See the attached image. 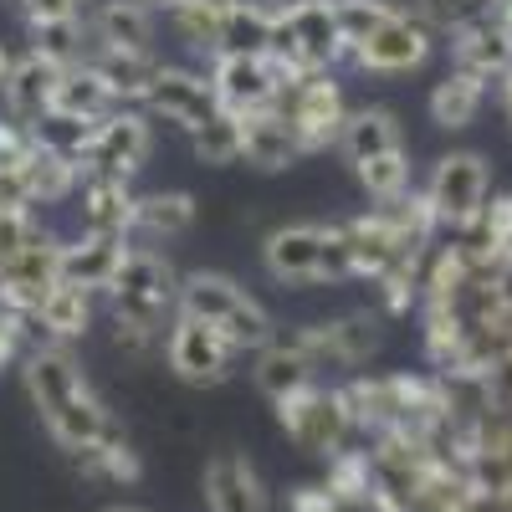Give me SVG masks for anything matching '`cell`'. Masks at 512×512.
I'll list each match as a JSON object with an SVG mask.
<instances>
[{
	"label": "cell",
	"mask_w": 512,
	"mask_h": 512,
	"mask_svg": "<svg viewBox=\"0 0 512 512\" xmlns=\"http://www.w3.org/2000/svg\"><path fill=\"white\" fill-rule=\"evenodd\" d=\"M108 303H113V328H118V349L144 354L149 338L164 328V313L180 303V277L149 246H128L123 267L108 282Z\"/></svg>",
	"instance_id": "6da1fadb"
},
{
	"label": "cell",
	"mask_w": 512,
	"mask_h": 512,
	"mask_svg": "<svg viewBox=\"0 0 512 512\" xmlns=\"http://www.w3.org/2000/svg\"><path fill=\"white\" fill-rule=\"evenodd\" d=\"M180 313H190V318H200V323H210V328H221L236 349H267L272 338H277L267 308L256 303L241 282H231V277H221V272H195V277H185V282H180Z\"/></svg>",
	"instance_id": "7a4b0ae2"
},
{
	"label": "cell",
	"mask_w": 512,
	"mask_h": 512,
	"mask_svg": "<svg viewBox=\"0 0 512 512\" xmlns=\"http://www.w3.org/2000/svg\"><path fill=\"white\" fill-rule=\"evenodd\" d=\"M282 113V123L292 128V139L308 149H323V144H338V134H344V93L333 88V77L328 67H308V72H287L282 82V93L272 103Z\"/></svg>",
	"instance_id": "3957f363"
},
{
	"label": "cell",
	"mask_w": 512,
	"mask_h": 512,
	"mask_svg": "<svg viewBox=\"0 0 512 512\" xmlns=\"http://www.w3.org/2000/svg\"><path fill=\"white\" fill-rule=\"evenodd\" d=\"M487 190H492V175H487V164L482 154L472 149H456L436 164V175L431 185H425V205H431V216L436 226H472L482 210H487Z\"/></svg>",
	"instance_id": "277c9868"
},
{
	"label": "cell",
	"mask_w": 512,
	"mask_h": 512,
	"mask_svg": "<svg viewBox=\"0 0 512 512\" xmlns=\"http://www.w3.org/2000/svg\"><path fill=\"white\" fill-rule=\"evenodd\" d=\"M277 415L287 425V436L303 451H313V456H338L344 451L349 425H354V415L344 405V390H318V384L277 400Z\"/></svg>",
	"instance_id": "5b68a950"
},
{
	"label": "cell",
	"mask_w": 512,
	"mask_h": 512,
	"mask_svg": "<svg viewBox=\"0 0 512 512\" xmlns=\"http://www.w3.org/2000/svg\"><path fill=\"white\" fill-rule=\"evenodd\" d=\"M57 282H62V241L47 236V231H36V241L0 267V308L36 318V308L47 303V292Z\"/></svg>",
	"instance_id": "8992f818"
},
{
	"label": "cell",
	"mask_w": 512,
	"mask_h": 512,
	"mask_svg": "<svg viewBox=\"0 0 512 512\" xmlns=\"http://www.w3.org/2000/svg\"><path fill=\"white\" fill-rule=\"evenodd\" d=\"M236 344L221 333V328H210L190 313L175 318V328H169V369H175L185 384H221L236 364Z\"/></svg>",
	"instance_id": "52a82bcc"
},
{
	"label": "cell",
	"mask_w": 512,
	"mask_h": 512,
	"mask_svg": "<svg viewBox=\"0 0 512 512\" xmlns=\"http://www.w3.org/2000/svg\"><path fill=\"white\" fill-rule=\"evenodd\" d=\"M431 26H425L420 16H405V11H395L390 21H384L364 47L349 57L354 67H364V72H379V77H395V72H415L425 57H431Z\"/></svg>",
	"instance_id": "ba28073f"
},
{
	"label": "cell",
	"mask_w": 512,
	"mask_h": 512,
	"mask_svg": "<svg viewBox=\"0 0 512 512\" xmlns=\"http://www.w3.org/2000/svg\"><path fill=\"white\" fill-rule=\"evenodd\" d=\"M144 108L154 118H164V123L185 128V134H195L210 113H221V98H216V88H210V77L185 72V67H159V77L144 93Z\"/></svg>",
	"instance_id": "9c48e42d"
},
{
	"label": "cell",
	"mask_w": 512,
	"mask_h": 512,
	"mask_svg": "<svg viewBox=\"0 0 512 512\" xmlns=\"http://www.w3.org/2000/svg\"><path fill=\"white\" fill-rule=\"evenodd\" d=\"M287 72L272 57H216V72H210V88H216L221 108L231 113H262L277 103Z\"/></svg>",
	"instance_id": "30bf717a"
},
{
	"label": "cell",
	"mask_w": 512,
	"mask_h": 512,
	"mask_svg": "<svg viewBox=\"0 0 512 512\" xmlns=\"http://www.w3.org/2000/svg\"><path fill=\"white\" fill-rule=\"evenodd\" d=\"M154 139H149V123L139 113H123L113 108L103 123H98V134H93V149H88V164L82 169H93V175H118V180H134L144 159H149Z\"/></svg>",
	"instance_id": "8fae6325"
},
{
	"label": "cell",
	"mask_w": 512,
	"mask_h": 512,
	"mask_svg": "<svg viewBox=\"0 0 512 512\" xmlns=\"http://www.w3.org/2000/svg\"><path fill=\"white\" fill-rule=\"evenodd\" d=\"M41 420H47V431L57 436V446H62L67 456H72V451H82V446H108V441H123V431L113 425L108 405L93 395V384L72 390L57 410H47Z\"/></svg>",
	"instance_id": "7c38bea8"
},
{
	"label": "cell",
	"mask_w": 512,
	"mask_h": 512,
	"mask_svg": "<svg viewBox=\"0 0 512 512\" xmlns=\"http://www.w3.org/2000/svg\"><path fill=\"white\" fill-rule=\"evenodd\" d=\"M134 185L118 180V175H93L82 169L77 180V221L82 231H98V236H128L134 231Z\"/></svg>",
	"instance_id": "4fadbf2b"
},
{
	"label": "cell",
	"mask_w": 512,
	"mask_h": 512,
	"mask_svg": "<svg viewBox=\"0 0 512 512\" xmlns=\"http://www.w3.org/2000/svg\"><path fill=\"white\" fill-rule=\"evenodd\" d=\"M57 82H62V67L41 52H26L11 62L6 82H0V98H6V113L21 118V123H36L41 113H52V98H57Z\"/></svg>",
	"instance_id": "5bb4252c"
},
{
	"label": "cell",
	"mask_w": 512,
	"mask_h": 512,
	"mask_svg": "<svg viewBox=\"0 0 512 512\" xmlns=\"http://www.w3.org/2000/svg\"><path fill=\"white\" fill-rule=\"evenodd\" d=\"M128 256V236H98L82 231L77 241H62V282L88 287V292H108L113 272Z\"/></svg>",
	"instance_id": "9a60e30c"
},
{
	"label": "cell",
	"mask_w": 512,
	"mask_h": 512,
	"mask_svg": "<svg viewBox=\"0 0 512 512\" xmlns=\"http://www.w3.org/2000/svg\"><path fill=\"white\" fill-rule=\"evenodd\" d=\"M205 507L210 512H267V487L246 456H216L205 466Z\"/></svg>",
	"instance_id": "2e32d148"
},
{
	"label": "cell",
	"mask_w": 512,
	"mask_h": 512,
	"mask_svg": "<svg viewBox=\"0 0 512 512\" xmlns=\"http://www.w3.org/2000/svg\"><path fill=\"white\" fill-rule=\"evenodd\" d=\"M456 67L482 77V82L512 72V36L497 26L492 11L477 16V21H466V26H456Z\"/></svg>",
	"instance_id": "e0dca14e"
},
{
	"label": "cell",
	"mask_w": 512,
	"mask_h": 512,
	"mask_svg": "<svg viewBox=\"0 0 512 512\" xmlns=\"http://www.w3.org/2000/svg\"><path fill=\"white\" fill-rule=\"evenodd\" d=\"M323 226H282L267 236V272L277 282H318Z\"/></svg>",
	"instance_id": "ac0fdd59"
},
{
	"label": "cell",
	"mask_w": 512,
	"mask_h": 512,
	"mask_svg": "<svg viewBox=\"0 0 512 512\" xmlns=\"http://www.w3.org/2000/svg\"><path fill=\"white\" fill-rule=\"evenodd\" d=\"M313 359L303 349V338H272L267 349H256V384L272 395V400H287L297 390L313 384Z\"/></svg>",
	"instance_id": "d6986e66"
},
{
	"label": "cell",
	"mask_w": 512,
	"mask_h": 512,
	"mask_svg": "<svg viewBox=\"0 0 512 512\" xmlns=\"http://www.w3.org/2000/svg\"><path fill=\"white\" fill-rule=\"evenodd\" d=\"M82 62H88V67L108 82L118 103H144L149 82H154L159 67H164L154 52H128V47H98L93 57H82Z\"/></svg>",
	"instance_id": "ffe728a7"
},
{
	"label": "cell",
	"mask_w": 512,
	"mask_h": 512,
	"mask_svg": "<svg viewBox=\"0 0 512 512\" xmlns=\"http://www.w3.org/2000/svg\"><path fill=\"white\" fill-rule=\"evenodd\" d=\"M303 144L292 139V128L282 123L277 108H262V113H241V159H251L256 169H287Z\"/></svg>",
	"instance_id": "44dd1931"
},
{
	"label": "cell",
	"mask_w": 512,
	"mask_h": 512,
	"mask_svg": "<svg viewBox=\"0 0 512 512\" xmlns=\"http://www.w3.org/2000/svg\"><path fill=\"white\" fill-rule=\"evenodd\" d=\"M93 36L98 47H128V52H149L154 41V11L144 0H103L93 11Z\"/></svg>",
	"instance_id": "7402d4cb"
},
{
	"label": "cell",
	"mask_w": 512,
	"mask_h": 512,
	"mask_svg": "<svg viewBox=\"0 0 512 512\" xmlns=\"http://www.w3.org/2000/svg\"><path fill=\"white\" fill-rule=\"evenodd\" d=\"M36 323L47 333V344H72L93 328V292L88 287H72V282H57L47 292V303L36 308Z\"/></svg>",
	"instance_id": "603a6c76"
},
{
	"label": "cell",
	"mask_w": 512,
	"mask_h": 512,
	"mask_svg": "<svg viewBox=\"0 0 512 512\" xmlns=\"http://www.w3.org/2000/svg\"><path fill=\"white\" fill-rule=\"evenodd\" d=\"M52 108H57V113H72V118H88V123H103V118L118 108V98H113V88H108V82H103L88 62H72V67H62V82H57Z\"/></svg>",
	"instance_id": "cb8c5ba5"
},
{
	"label": "cell",
	"mask_w": 512,
	"mask_h": 512,
	"mask_svg": "<svg viewBox=\"0 0 512 512\" xmlns=\"http://www.w3.org/2000/svg\"><path fill=\"white\" fill-rule=\"evenodd\" d=\"M272 52V6L256 0H231L221 21V47L216 57H267Z\"/></svg>",
	"instance_id": "d4e9b609"
},
{
	"label": "cell",
	"mask_w": 512,
	"mask_h": 512,
	"mask_svg": "<svg viewBox=\"0 0 512 512\" xmlns=\"http://www.w3.org/2000/svg\"><path fill=\"white\" fill-rule=\"evenodd\" d=\"M338 144H344L349 164H364V159H379V154H390V149H405L395 118L384 113V108H359V113H349Z\"/></svg>",
	"instance_id": "484cf974"
},
{
	"label": "cell",
	"mask_w": 512,
	"mask_h": 512,
	"mask_svg": "<svg viewBox=\"0 0 512 512\" xmlns=\"http://www.w3.org/2000/svg\"><path fill=\"white\" fill-rule=\"evenodd\" d=\"M93 134H98V123H88V118H72V113H41L36 123H31V139L47 149V154H57V159H67V164H88V149H93Z\"/></svg>",
	"instance_id": "4316f807"
},
{
	"label": "cell",
	"mask_w": 512,
	"mask_h": 512,
	"mask_svg": "<svg viewBox=\"0 0 512 512\" xmlns=\"http://www.w3.org/2000/svg\"><path fill=\"white\" fill-rule=\"evenodd\" d=\"M21 185H26V195H31V205H52V200H67L72 190H77V180H82V169L77 164H67V159H57V154H47V149H31L21 164Z\"/></svg>",
	"instance_id": "83f0119b"
},
{
	"label": "cell",
	"mask_w": 512,
	"mask_h": 512,
	"mask_svg": "<svg viewBox=\"0 0 512 512\" xmlns=\"http://www.w3.org/2000/svg\"><path fill=\"white\" fill-rule=\"evenodd\" d=\"M482 93H487L482 77L451 67V72L436 82V93H431V118H436L441 128H466V123L477 118V108H482Z\"/></svg>",
	"instance_id": "f1b7e54d"
},
{
	"label": "cell",
	"mask_w": 512,
	"mask_h": 512,
	"mask_svg": "<svg viewBox=\"0 0 512 512\" xmlns=\"http://www.w3.org/2000/svg\"><path fill=\"white\" fill-rule=\"evenodd\" d=\"M195 226V200L185 190H154L134 200V231L144 236H180Z\"/></svg>",
	"instance_id": "f546056e"
},
{
	"label": "cell",
	"mask_w": 512,
	"mask_h": 512,
	"mask_svg": "<svg viewBox=\"0 0 512 512\" xmlns=\"http://www.w3.org/2000/svg\"><path fill=\"white\" fill-rule=\"evenodd\" d=\"M226 11H231V0H175V6H169V21H175V31L195 52H216Z\"/></svg>",
	"instance_id": "4dcf8cb0"
},
{
	"label": "cell",
	"mask_w": 512,
	"mask_h": 512,
	"mask_svg": "<svg viewBox=\"0 0 512 512\" xmlns=\"http://www.w3.org/2000/svg\"><path fill=\"white\" fill-rule=\"evenodd\" d=\"M390 16H395L390 0H333V21H338V36H344V57H354Z\"/></svg>",
	"instance_id": "1f68e13d"
},
{
	"label": "cell",
	"mask_w": 512,
	"mask_h": 512,
	"mask_svg": "<svg viewBox=\"0 0 512 512\" xmlns=\"http://www.w3.org/2000/svg\"><path fill=\"white\" fill-rule=\"evenodd\" d=\"M190 139H195V154L205 164H236L241 159V113H231V108L210 113Z\"/></svg>",
	"instance_id": "d6a6232c"
},
{
	"label": "cell",
	"mask_w": 512,
	"mask_h": 512,
	"mask_svg": "<svg viewBox=\"0 0 512 512\" xmlns=\"http://www.w3.org/2000/svg\"><path fill=\"white\" fill-rule=\"evenodd\" d=\"M354 175H359V185L384 205V200H400V195H405V185H410V159H405V149H390V154H379V159L354 164Z\"/></svg>",
	"instance_id": "836d02e7"
},
{
	"label": "cell",
	"mask_w": 512,
	"mask_h": 512,
	"mask_svg": "<svg viewBox=\"0 0 512 512\" xmlns=\"http://www.w3.org/2000/svg\"><path fill=\"white\" fill-rule=\"evenodd\" d=\"M26 31H31V52L52 57L57 67L82 62V21H77V16H72V21H36V26H26Z\"/></svg>",
	"instance_id": "e575fe53"
},
{
	"label": "cell",
	"mask_w": 512,
	"mask_h": 512,
	"mask_svg": "<svg viewBox=\"0 0 512 512\" xmlns=\"http://www.w3.org/2000/svg\"><path fill=\"white\" fill-rule=\"evenodd\" d=\"M354 277V256H349V241L338 226H323V262H318V282H344Z\"/></svg>",
	"instance_id": "d590c367"
},
{
	"label": "cell",
	"mask_w": 512,
	"mask_h": 512,
	"mask_svg": "<svg viewBox=\"0 0 512 512\" xmlns=\"http://www.w3.org/2000/svg\"><path fill=\"white\" fill-rule=\"evenodd\" d=\"M36 221H31V210H11V216H0V267L11 262V256H21L31 241H36Z\"/></svg>",
	"instance_id": "8d00e7d4"
},
{
	"label": "cell",
	"mask_w": 512,
	"mask_h": 512,
	"mask_svg": "<svg viewBox=\"0 0 512 512\" xmlns=\"http://www.w3.org/2000/svg\"><path fill=\"white\" fill-rule=\"evenodd\" d=\"M31 149H36L31 123H21V118H11V113H0V164H21Z\"/></svg>",
	"instance_id": "74e56055"
},
{
	"label": "cell",
	"mask_w": 512,
	"mask_h": 512,
	"mask_svg": "<svg viewBox=\"0 0 512 512\" xmlns=\"http://www.w3.org/2000/svg\"><path fill=\"white\" fill-rule=\"evenodd\" d=\"M11 210H31V195L21 185V169L0 164V216H11Z\"/></svg>",
	"instance_id": "f35d334b"
},
{
	"label": "cell",
	"mask_w": 512,
	"mask_h": 512,
	"mask_svg": "<svg viewBox=\"0 0 512 512\" xmlns=\"http://www.w3.org/2000/svg\"><path fill=\"white\" fill-rule=\"evenodd\" d=\"M16 6H21L26 26H36V21H72L77 16V0H16Z\"/></svg>",
	"instance_id": "ab89813d"
},
{
	"label": "cell",
	"mask_w": 512,
	"mask_h": 512,
	"mask_svg": "<svg viewBox=\"0 0 512 512\" xmlns=\"http://www.w3.org/2000/svg\"><path fill=\"white\" fill-rule=\"evenodd\" d=\"M292 512H338V497H333V492H318V487H308V492H297Z\"/></svg>",
	"instance_id": "60d3db41"
},
{
	"label": "cell",
	"mask_w": 512,
	"mask_h": 512,
	"mask_svg": "<svg viewBox=\"0 0 512 512\" xmlns=\"http://www.w3.org/2000/svg\"><path fill=\"white\" fill-rule=\"evenodd\" d=\"M492 16H497V26L512 36V0H497V6H492Z\"/></svg>",
	"instance_id": "b9f144b4"
},
{
	"label": "cell",
	"mask_w": 512,
	"mask_h": 512,
	"mask_svg": "<svg viewBox=\"0 0 512 512\" xmlns=\"http://www.w3.org/2000/svg\"><path fill=\"white\" fill-rule=\"evenodd\" d=\"M6 72H11V52L0 47V82H6Z\"/></svg>",
	"instance_id": "7bdbcfd3"
},
{
	"label": "cell",
	"mask_w": 512,
	"mask_h": 512,
	"mask_svg": "<svg viewBox=\"0 0 512 512\" xmlns=\"http://www.w3.org/2000/svg\"><path fill=\"white\" fill-rule=\"evenodd\" d=\"M502 82H507V88H502V93H507V118H512V72H507Z\"/></svg>",
	"instance_id": "ee69618b"
},
{
	"label": "cell",
	"mask_w": 512,
	"mask_h": 512,
	"mask_svg": "<svg viewBox=\"0 0 512 512\" xmlns=\"http://www.w3.org/2000/svg\"><path fill=\"white\" fill-rule=\"evenodd\" d=\"M287 6H313V0H277V11H287Z\"/></svg>",
	"instance_id": "f6af8a7d"
},
{
	"label": "cell",
	"mask_w": 512,
	"mask_h": 512,
	"mask_svg": "<svg viewBox=\"0 0 512 512\" xmlns=\"http://www.w3.org/2000/svg\"><path fill=\"white\" fill-rule=\"evenodd\" d=\"M108 512H144V507H108Z\"/></svg>",
	"instance_id": "bcb514c9"
},
{
	"label": "cell",
	"mask_w": 512,
	"mask_h": 512,
	"mask_svg": "<svg viewBox=\"0 0 512 512\" xmlns=\"http://www.w3.org/2000/svg\"><path fill=\"white\" fill-rule=\"evenodd\" d=\"M164 6H175V0H164Z\"/></svg>",
	"instance_id": "7dc6e473"
}]
</instances>
